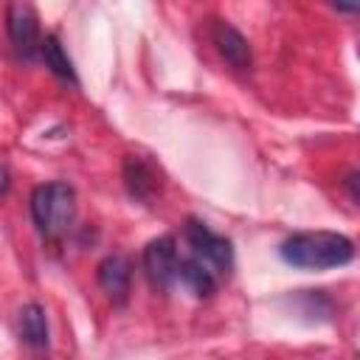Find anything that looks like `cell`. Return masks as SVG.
Returning a JSON list of instances; mask_svg holds the SVG:
<instances>
[{
    "mask_svg": "<svg viewBox=\"0 0 360 360\" xmlns=\"http://www.w3.org/2000/svg\"><path fill=\"white\" fill-rule=\"evenodd\" d=\"M31 217L45 239H59L76 219V188L53 180V183H39L31 191Z\"/></svg>",
    "mask_w": 360,
    "mask_h": 360,
    "instance_id": "cell-2",
    "label": "cell"
},
{
    "mask_svg": "<svg viewBox=\"0 0 360 360\" xmlns=\"http://www.w3.org/2000/svg\"><path fill=\"white\" fill-rule=\"evenodd\" d=\"M278 256L298 270H332L354 259V242L338 231H301L278 245Z\"/></svg>",
    "mask_w": 360,
    "mask_h": 360,
    "instance_id": "cell-1",
    "label": "cell"
},
{
    "mask_svg": "<svg viewBox=\"0 0 360 360\" xmlns=\"http://www.w3.org/2000/svg\"><path fill=\"white\" fill-rule=\"evenodd\" d=\"M329 3H332V8H335V11L349 14V17H354V14L360 11V0H329Z\"/></svg>",
    "mask_w": 360,
    "mask_h": 360,
    "instance_id": "cell-11",
    "label": "cell"
},
{
    "mask_svg": "<svg viewBox=\"0 0 360 360\" xmlns=\"http://www.w3.org/2000/svg\"><path fill=\"white\" fill-rule=\"evenodd\" d=\"M98 287L107 292V298L115 307H124L132 290V262L121 253H112L98 262Z\"/></svg>",
    "mask_w": 360,
    "mask_h": 360,
    "instance_id": "cell-6",
    "label": "cell"
},
{
    "mask_svg": "<svg viewBox=\"0 0 360 360\" xmlns=\"http://www.w3.org/2000/svg\"><path fill=\"white\" fill-rule=\"evenodd\" d=\"M343 183H346V188H349V197H352V202H357V200H360V197H357V172H349Z\"/></svg>",
    "mask_w": 360,
    "mask_h": 360,
    "instance_id": "cell-12",
    "label": "cell"
},
{
    "mask_svg": "<svg viewBox=\"0 0 360 360\" xmlns=\"http://www.w3.org/2000/svg\"><path fill=\"white\" fill-rule=\"evenodd\" d=\"M183 239L188 245V256L194 262H200L211 276H217L219 281L231 273L233 267V248L231 239H225L222 233H214L205 222L200 219H188L183 228Z\"/></svg>",
    "mask_w": 360,
    "mask_h": 360,
    "instance_id": "cell-3",
    "label": "cell"
},
{
    "mask_svg": "<svg viewBox=\"0 0 360 360\" xmlns=\"http://www.w3.org/2000/svg\"><path fill=\"white\" fill-rule=\"evenodd\" d=\"M121 177H124L127 194H129L135 202H152V197H155L158 188H160V180H158L155 166H152L146 158H141V155H129V158L124 160Z\"/></svg>",
    "mask_w": 360,
    "mask_h": 360,
    "instance_id": "cell-7",
    "label": "cell"
},
{
    "mask_svg": "<svg viewBox=\"0 0 360 360\" xmlns=\"http://www.w3.org/2000/svg\"><path fill=\"white\" fill-rule=\"evenodd\" d=\"M211 42L217 45V53L233 68V70H248L253 56L248 39L231 25V22H214L211 25Z\"/></svg>",
    "mask_w": 360,
    "mask_h": 360,
    "instance_id": "cell-8",
    "label": "cell"
},
{
    "mask_svg": "<svg viewBox=\"0 0 360 360\" xmlns=\"http://www.w3.org/2000/svg\"><path fill=\"white\" fill-rule=\"evenodd\" d=\"M143 273L149 278V284L158 292H169L177 287V267H180V250H177V239L174 236H158L143 248L141 256Z\"/></svg>",
    "mask_w": 360,
    "mask_h": 360,
    "instance_id": "cell-4",
    "label": "cell"
},
{
    "mask_svg": "<svg viewBox=\"0 0 360 360\" xmlns=\"http://www.w3.org/2000/svg\"><path fill=\"white\" fill-rule=\"evenodd\" d=\"M6 31H8V39H11V48L17 53V59L22 62H34L39 59V42H42V34H39V25H37V17L34 11L14 0L8 6V14H6Z\"/></svg>",
    "mask_w": 360,
    "mask_h": 360,
    "instance_id": "cell-5",
    "label": "cell"
},
{
    "mask_svg": "<svg viewBox=\"0 0 360 360\" xmlns=\"http://www.w3.org/2000/svg\"><path fill=\"white\" fill-rule=\"evenodd\" d=\"M39 59L45 62V68H48L56 79H62V82L79 87L76 68H73V62H70V56H68V51L62 48V42H59L56 34H45V37H42V42H39Z\"/></svg>",
    "mask_w": 360,
    "mask_h": 360,
    "instance_id": "cell-9",
    "label": "cell"
},
{
    "mask_svg": "<svg viewBox=\"0 0 360 360\" xmlns=\"http://www.w3.org/2000/svg\"><path fill=\"white\" fill-rule=\"evenodd\" d=\"M20 340L31 349H48V343H51L45 309L34 301L20 309Z\"/></svg>",
    "mask_w": 360,
    "mask_h": 360,
    "instance_id": "cell-10",
    "label": "cell"
},
{
    "mask_svg": "<svg viewBox=\"0 0 360 360\" xmlns=\"http://www.w3.org/2000/svg\"><path fill=\"white\" fill-rule=\"evenodd\" d=\"M8 188H11V174H8L6 166H0V197H3Z\"/></svg>",
    "mask_w": 360,
    "mask_h": 360,
    "instance_id": "cell-13",
    "label": "cell"
}]
</instances>
